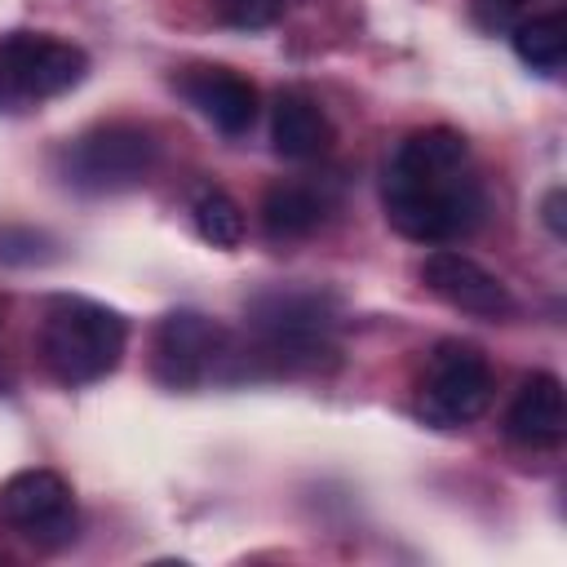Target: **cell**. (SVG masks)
Here are the masks:
<instances>
[{
	"label": "cell",
	"mask_w": 567,
	"mask_h": 567,
	"mask_svg": "<svg viewBox=\"0 0 567 567\" xmlns=\"http://www.w3.org/2000/svg\"><path fill=\"white\" fill-rule=\"evenodd\" d=\"M390 226L416 244H447L483 221V186L470 173V142L447 128H416L399 142L381 177Z\"/></svg>",
	"instance_id": "1"
},
{
	"label": "cell",
	"mask_w": 567,
	"mask_h": 567,
	"mask_svg": "<svg viewBox=\"0 0 567 567\" xmlns=\"http://www.w3.org/2000/svg\"><path fill=\"white\" fill-rule=\"evenodd\" d=\"M128 341V323L120 310L89 297H49L40 319V359L62 385H93L115 372Z\"/></svg>",
	"instance_id": "2"
},
{
	"label": "cell",
	"mask_w": 567,
	"mask_h": 567,
	"mask_svg": "<svg viewBox=\"0 0 567 567\" xmlns=\"http://www.w3.org/2000/svg\"><path fill=\"white\" fill-rule=\"evenodd\" d=\"M155 155H159V146H155L151 128L111 120V124L84 128L80 137H71L58 151V177L84 195H120L151 177Z\"/></svg>",
	"instance_id": "3"
},
{
	"label": "cell",
	"mask_w": 567,
	"mask_h": 567,
	"mask_svg": "<svg viewBox=\"0 0 567 567\" xmlns=\"http://www.w3.org/2000/svg\"><path fill=\"white\" fill-rule=\"evenodd\" d=\"M337 323V306L310 288H275L248 301V328L261 341V359L279 368H301L328 354V328Z\"/></svg>",
	"instance_id": "4"
},
{
	"label": "cell",
	"mask_w": 567,
	"mask_h": 567,
	"mask_svg": "<svg viewBox=\"0 0 567 567\" xmlns=\"http://www.w3.org/2000/svg\"><path fill=\"white\" fill-rule=\"evenodd\" d=\"M89 71V53L44 31L0 35V106H31L75 89Z\"/></svg>",
	"instance_id": "5"
},
{
	"label": "cell",
	"mask_w": 567,
	"mask_h": 567,
	"mask_svg": "<svg viewBox=\"0 0 567 567\" xmlns=\"http://www.w3.org/2000/svg\"><path fill=\"white\" fill-rule=\"evenodd\" d=\"M487 403H492V368L483 350L470 341H439L416 385V412L439 430H456L478 421Z\"/></svg>",
	"instance_id": "6"
},
{
	"label": "cell",
	"mask_w": 567,
	"mask_h": 567,
	"mask_svg": "<svg viewBox=\"0 0 567 567\" xmlns=\"http://www.w3.org/2000/svg\"><path fill=\"white\" fill-rule=\"evenodd\" d=\"M230 359V337L217 319L199 310H168L155 323L151 337V368L155 381L168 390H195L213 377H221V363Z\"/></svg>",
	"instance_id": "7"
},
{
	"label": "cell",
	"mask_w": 567,
	"mask_h": 567,
	"mask_svg": "<svg viewBox=\"0 0 567 567\" xmlns=\"http://www.w3.org/2000/svg\"><path fill=\"white\" fill-rule=\"evenodd\" d=\"M0 523L35 545H62L75 536L71 483L58 470H18L0 483Z\"/></svg>",
	"instance_id": "8"
},
{
	"label": "cell",
	"mask_w": 567,
	"mask_h": 567,
	"mask_svg": "<svg viewBox=\"0 0 567 567\" xmlns=\"http://www.w3.org/2000/svg\"><path fill=\"white\" fill-rule=\"evenodd\" d=\"M421 279L452 310H465L478 319H509L514 315V292L487 266H478L474 257H465L456 248H434L421 261Z\"/></svg>",
	"instance_id": "9"
},
{
	"label": "cell",
	"mask_w": 567,
	"mask_h": 567,
	"mask_svg": "<svg viewBox=\"0 0 567 567\" xmlns=\"http://www.w3.org/2000/svg\"><path fill=\"white\" fill-rule=\"evenodd\" d=\"M182 97L221 133H248L257 120V89L230 66H190L177 75Z\"/></svg>",
	"instance_id": "10"
},
{
	"label": "cell",
	"mask_w": 567,
	"mask_h": 567,
	"mask_svg": "<svg viewBox=\"0 0 567 567\" xmlns=\"http://www.w3.org/2000/svg\"><path fill=\"white\" fill-rule=\"evenodd\" d=\"M505 430L509 439L527 443V447H554L567 434V399H563V381L554 372H532L523 377V385L509 399L505 412Z\"/></svg>",
	"instance_id": "11"
},
{
	"label": "cell",
	"mask_w": 567,
	"mask_h": 567,
	"mask_svg": "<svg viewBox=\"0 0 567 567\" xmlns=\"http://www.w3.org/2000/svg\"><path fill=\"white\" fill-rule=\"evenodd\" d=\"M270 142L284 159H315L332 146V124L310 93L284 89L270 111Z\"/></svg>",
	"instance_id": "12"
},
{
	"label": "cell",
	"mask_w": 567,
	"mask_h": 567,
	"mask_svg": "<svg viewBox=\"0 0 567 567\" xmlns=\"http://www.w3.org/2000/svg\"><path fill=\"white\" fill-rule=\"evenodd\" d=\"M323 217H328V199L306 182H275L261 195V226H266V235L275 244L319 230Z\"/></svg>",
	"instance_id": "13"
},
{
	"label": "cell",
	"mask_w": 567,
	"mask_h": 567,
	"mask_svg": "<svg viewBox=\"0 0 567 567\" xmlns=\"http://www.w3.org/2000/svg\"><path fill=\"white\" fill-rule=\"evenodd\" d=\"M514 53L532 66V71H563V58H567V22L563 13H536L527 22L514 27Z\"/></svg>",
	"instance_id": "14"
},
{
	"label": "cell",
	"mask_w": 567,
	"mask_h": 567,
	"mask_svg": "<svg viewBox=\"0 0 567 567\" xmlns=\"http://www.w3.org/2000/svg\"><path fill=\"white\" fill-rule=\"evenodd\" d=\"M190 217H195V230L204 244H213V248H239L244 244V208L226 190H217V186L199 190L190 204Z\"/></svg>",
	"instance_id": "15"
},
{
	"label": "cell",
	"mask_w": 567,
	"mask_h": 567,
	"mask_svg": "<svg viewBox=\"0 0 567 567\" xmlns=\"http://www.w3.org/2000/svg\"><path fill=\"white\" fill-rule=\"evenodd\" d=\"M221 18L239 31H257V27H270L279 13H284V0H217Z\"/></svg>",
	"instance_id": "16"
},
{
	"label": "cell",
	"mask_w": 567,
	"mask_h": 567,
	"mask_svg": "<svg viewBox=\"0 0 567 567\" xmlns=\"http://www.w3.org/2000/svg\"><path fill=\"white\" fill-rule=\"evenodd\" d=\"M563 199H567V195H563V186H554V190L545 195V204H540L545 226H549V235H558V239L567 235V221H563Z\"/></svg>",
	"instance_id": "17"
},
{
	"label": "cell",
	"mask_w": 567,
	"mask_h": 567,
	"mask_svg": "<svg viewBox=\"0 0 567 567\" xmlns=\"http://www.w3.org/2000/svg\"><path fill=\"white\" fill-rule=\"evenodd\" d=\"M518 4H523V0H478V13H483V22L496 27V22H509V18L518 13Z\"/></svg>",
	"instance_id": "18"
}]
</instances>
